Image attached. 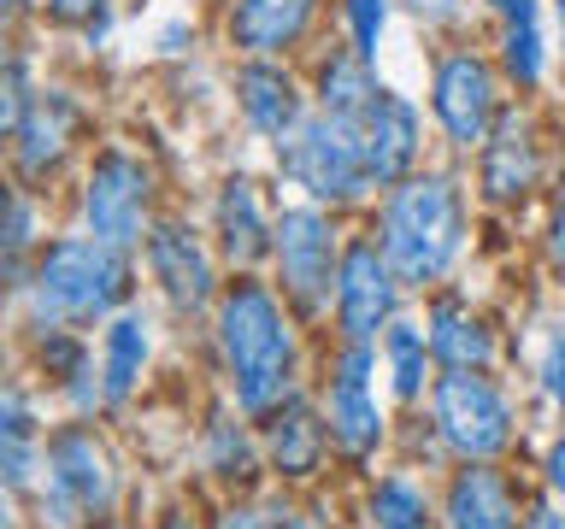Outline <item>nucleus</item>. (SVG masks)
<instances>
[{
  "label": "nucleus",
  "instance_id": "nucleus-20",
  "mask_svg": "<svg viewBox=\"0 0 565 529\" xmlns=\"http://www.w3.org/2000/svg\"><path fill=\"white\" fill-rule=\"evenodd\" d=\"M430 347L448 359V370H477V365H489V353H494L489 330L477 324L471 312H459V306H436V317H430Z\"/></svg>",
  "mask_w": 565,
  "mask_h": 529
},
{
  "label": "nucleus",
  "instance_id": "nucleus-33",
  "mask_svg": "<svg viewBox=\"0 0 565 529\" xmlns=\"http://www.w3.org/2000/svg\"><path fill=\"white\" fill-rule=\"evenodd\" d=\"M547 476H554V488L565 494V441H559L554 453H547Z\"/></svg>",
  "mask_w": 565,
  "mask_h": 529
},
{
  "label": "nucleus",
  "instance_id": "nucleus-35",
  "mask_svg": "<svg viewBox=\"0 0 565 529\" xmlns=\"http://www.w3.org/2000/svg\"><path fill=\"white\" fill-rule=\"evenodd\" d=\"M259 529H307L295 518V511H271V518H259Z\"/></svg>",
  "mask_w": 565,
  "mask_h": 529
},
{
  "label": "nucleus",
  "instance_id": "nucleus-10",
  "mask_svg": "<svg viewBox=\"0 0 565 529\" xmlns=\"http://www.w3.org/2000/svg\"><path fill=\"white\" fill-rule=\"evenodd\" d=\"M436 118L454 141H483L489 118H494V71L471 53H454V60L436 65Z\"/></svg>",
  "mask_w": 565,
  "mask_h": 529
},
{
  "label": "nucleus",
  "instance_id": "nucleus-6",
  "mask_svg": "<svg viewBox=\"0 0 565 529\" xmlns=\"http://www.w3.org/2000/svg\"><path fill=\"white\" fill-rule=\"evenodd\" d=\"M83 218H88V236L100 247L124 253L141 236V218H148V171L130 153H106L95 165V176H88Z\"/></svg>",
  "mask_w": 565,
  "mask_h": 529
},
{
  "label": "nucleus",
  "instance_id": "nucleus-13",
  "mask_svg": "<svg viewBox=\"0 0 565 529\" xmlns=\"http://www.w3.org/2000/svg\"><path fill=\"white\" fill-rule=\"evenodd\" d=\"M153 271H159V282H166V294L177 306H206L212 300V259H206V247L194 241V229H177V224L159 229L153 236Z\"/></svg>",
  "mask_w": 565,
  "mask_h": 529
},
{
  "label": "nucleus",
  "instance_id": "nucleus-22",
  "mask_svg": "<svg viewBox=\"0 0 565 529\" xmlns=\"http://www.w3.org/2000/svg\"><path fill=\"white\" fill-rule=\"evenodd\" d=\"M318 447H324V423H318L300 400H289L277 412V423H271V458H277V471L307 476L318 465Z\"/></svg>",
  "mask_w": 565,
  "mask_h": 529
},
{
  "label": "nucleus",
  "instance_id": "nucleus-14",
  "mask_svg": "<svg viewBox=\"0 0 565 529\" xmlns=\"http://www.w3.org/2000/svg\"><path fill=\"white\" fill-rule=\"evenodd\" d=\"M307 18H312V0H236L230 30H236L247 53H277L307 30Z\"/></svg>",
  "mask_w": 565,
  "mask_h": 529
},
{
  "label": "nucleus",
  "instance_id": "nucleus-40",
  "mask_svg": "<svg viewBox=\"0 0 565 529\" xmlns=\"http://www.w3.org/2000/svg\"><path fill=\"white\" fill-rule=\"evenodd\" d=\"M559 24H565V0H559Z\"/></svg>",
  "mask_w": 565,
  "mask_h": 529
},
{
  "label": "nucleus",
  "instance_id": "nucleus-34",
  "mask_svg": "<svg viewBox=\"0 0 565 529\" xmlns=\"http://www.w3.org/2000/svg\"><path fill=\"white\" fill-rule=\"evenodd\" d=\"M218 529H259V518H254V511H224Z\"/></svg>",
  "mask_w": 565,
  "mask_h": 529
},
{
  "label": "nucleus",
  "instance_id": "nucleus-32",
  "mask_svg": "<svg viewBox=\"0 0 565 529\" xmlns=\"http://www.w3.org/2000/svg\"><path fill=\"white\" fill-rule=\"evenodd\" d=\"M100 7H106V0H53V18H71V24H77V18H83V24H100Z\"/></svg>",
  "mask_w": 565,
  "mask_h": 529
},
{
  "label": "nucleus",
  "instance_id": "nucleus-5",
  "mask_svg": "<svg viewBox=\"0 0 565 529\" xmlns=\"http://www.w3.org/2000/svg\"><path fill=\"white\" fill-rule=\"evenodd\" d=\"M436 423H441V435H448V447H459L466 458H494L512 435L507 400L494 395V382L477 377V370H448V377H441Z\"/></svg>",
  "mask_w": 565,
  "mask_h": 529
},
{
  "label": "nucleus",
  "instance_id": "nucleus-17",
  "mask_svg": "<svg viewBox=\"0 0 565 529\" xmlns=\"http://www.w3.org/2000/svg\"><path fill=\"white\" fill-rule=\"evenodd\" d=\"M448 518L454 529H519V506H512V488L494 471H466L454 483Z\"/></svg>",
  "mask_w": 565,
  "mask_h": 529
},
{
  "label": "nucleus",
  "instance_id": "nucleus-1",
  "mask_svg": "<svg viewBox=\"0 0 565 529\" xmlns=\"http://www.w3.org/2000/svg\"><path fill=\"white\" fill-rule=\"evenodd\" d=\"M218 335H224L230 370H236L242 406L247 412L277 406L282 388H289V359H295V342H289V324H282L277 300L259 282H236L218 306Z\"/></svg>",
  "mask_w": 565,
  "mask_h": 529
},
{
  "label": "nucleus",
  "instance_id": "nucleus-19",
  "mask_svg": "<svg viewBox=\"0 0 565 529\" xmlns=\"http://www.w3.org/2000/svg\"><path fill=\"white\" fill-rule=\"evenodd\" d=\"M24 148H18V159H24V171H47V165H60V153H65V141H71V106L60 95H42V100H30L24 106Z\"/></svg>",
  "mask_w": 565,
  "mask_h": 529
},
{
  "label": "nucleus",
  "instance_id": "nucleus-25",
  "mask_svg": "<svg viewBox=\"0 0 565 529\" xmlns=\"http://www.w3.org/2000/svg\"><path fill=\"white\" fill-rule=\"evenodd\" d=\"M141 359H148V330L141 317H118L106 330V400H124L141 377Z\"/></svg>",
  "mask_w": 565,
  "mask_h": 529
},
{
  "label": "nucleus",
  "instance_id": "nucleus-2",
  "mask_svg": "<svg viewBox=\"0 0 565 529\" xmlns=\"http://www.w3.org/2000/svg\"><path fill=\"white\" fill-rule=\"evenodd\" d=\"M459 253V194L441 176L401 183L383 212V259L406 282H436Z\"/></svg>",
  "mask_w": 565,
  "mask_h": 529
},
{
  "label": "nucleus",
  "instance_id": "nucleus-38",
  "mask_svg": "<svg viewBox=\"0 0 565 529\" xmlns=\"http://www.w3.org/2000/svg\"><path fill=\"white\" fill-rule=\"evenodd\" d=\"M18 7H24V0H0V18H12Z\"/></svg>",
  "mask_w": 565,
  "mask_h": 529
},
{
  "label": "nucleus",
  "instance_id": "nucleus-11",
  "mask_svg": "<svg viewBox=\"0 0 565 529\" xmlns=\"http://www.w3.org/2000/svg\"><path fill=\"white\" fill-rule=\"evenodd\" d=\"M353 130H360L365 165L377 183H395V176H406V165L418 159V112L401 95H388L383 83H377V95H371L365 112L353 118Z\"/></svg>",
  "mask_w": 565,
  "mask_h": 529
},
{
  "label": "nucleus",
  "instance_id": "nucleus-4",
  "mask_svg": "<svg viewBox=\"0 0 565 529\" xmlns=\"http://www.w3.org/2000/svg\"><path fill=\"white\" fill-rule=\"evenodd\" d=\"M282 165L307 194L318 201H353L365 183H371V165H365V148H360V130L348 118H312V123H295L289 148H282Z\"/></svg>",
  "mask_w": 565,
  "mask_h": 529
},
{
  "label": "nucleus",
  "instance_id": "nucleus-23",
  "mask_svg": "<svg viewBox=\"0 0 565 529\" xmlns=\"http://www.w3.org/2000/svg\"><path fill=\"white\" fill-rule=\"evenodd\" d=\"M501 12V30H507V71L519 83H536L542 77V24H536V0H489Z\"/></svg>",
  "mask_w": 565,
  "mask_h": 529
},
{
  "label": "nucleus",
  "instance_id": "nucleus-9",
  "mask_svg": "<svg viewBox=\"0 0 565 529\" xmlns=\"http://www.w3.org/2000/svg\"><path fill=\"white\" fill-rule=\"evenodd\" d=\"M335 306H342V330L353 342H371L377 324H388V312H395V264L371 241L348 247L342 271H335Z\"/></svg>",
  "mask_w": 565,
  "mask_h": 529
},
{
  "label": "nucleus",
  "instance_id": "nucleus-16",
  "mask_svg": "<svg viewBox=\"0 0 565 529\" xmlns=\"http://www.w3.org/2000/svg\"><path fill=\"white\" fill-rule=\"evenodd\" d=\"M218 236H224V253L236 259V264H254L265 247H271V236H277V229L265 224L259 194H254L247 176L224 183V194H218Z\"/></svg>",
  "mask_w": 565,
  "mask_h": 529
},
{
  "label": "nucleus",
  "instance_id": "nucleus-37",
  "mask_svg": "<svg viewBox=\"0 0 565 529\" xmlns=\"http://www.w3.org/2000/svg\"><path fill=\"white\" fill-rule=\"evenodd\" d=\"M554 259L565 264V201H559V218H554Z\"/></svg>",
  "mask_w": 565,
  "mask_h": 529
},
{
  "label": "nucleus",
  "instance_id": "nucleus-15",
  "mask_svg": "<svg viewBox=\"0 0 565 529\" xmlns=\"http://www.w3.org/2000/svg\"><path fill=\"white\" fill-rule=\"evenodd\" d=\"M536 183V141H530V123L524 118H507L489 141V159H483V188L494 201H519Z\"/></svg>",
  "mask_w": 565,
  "mask_h": 529
},
{
  "label": "nucleus",
  "instance_id": "nucleus-39",
  "mask_svg": "<svg viewBox=\"0 0 565 529\" xmlns=\"http://www.w3.org/2000/svg\"><path fill=\"white\" fill-rule=\"evenodd\" d=\"M166 529H189V518H166Z\"/></svg>",
  "mask_w": 565,
  "mask_h": 529
},
{
  "label": "nucleus",
  "instance_id": "nucleus-28",
  "mask_svg": "<svg viewBox=\"0 0 565 529\" xmlns=\"http://www.w3.org/2000/svg\"><path fill=\"white\" fill-rule=\"evenodd\" d=\"M348 18H353V53H377V35H383V18H388V0H348Z\"/></svg>",
  "mask_w": 565,
  "mask_h": 529
},
{
  "label": "nucleus",
  "instance_id": "nucleus-31",
  "mask_svg": "<svg viewBox=\"0 0 565 529\" xmlns=\"http://www.w3.org/2000/svg\"><path fill=\"white\" fill-rule=\"evenodd\" d=\"M542 388L554 395V406H565V335L542 347Z\"/></svg>",
  "mask_w": 565,
  "mask_h": 529
},
{
  "label": "nucleus",
  "instance_id": "nucleus-26",
  "mask_svg": "<svg viewBox=\"0 0 565 529\" xmlns=\"http://www.w3.org/2000/svg\"><path fill=\"white\" fill-rule=\"evenodd\" d=\"M424 353H430V335L418 324H388V365H395V388L406 400L424 388Z\"/></svg>",
  "mask_w": 565,
  "mask_h": 529
},
{
  "label": "nucleus",
  "instance_id": "nucleus-3",
  "mask_svg": "<svg viewBox=\"0 0 565 529\" xmlns=\"http://www.w3.org/2000/svg\"><path fill=\"white\" fill-rule=\"evenodd\" d=\"M124 264L100 241H60L35 271V312L42 317H95L118 306Z\"/></svg>",
  "mask_w": 565,
  "mask_h": 529
},
{
  "label": "nucleus",
  "instance_id": "nucleus-18",
  "mask_svg": "<svg viewBox=\"0 0 565 529\" xmlns=\"http://www.w3.org/2000/svg\"><path fill=\"white\" fill-rule=\"evenodd\" d=\"M242 112L254 118L265 136H295L300 100H295V88H289V77H282V71L247 65V71H242Z\"/></svg>",
  "mask_w": 565,
  "mask_h": 529
},
{
  "label": "nucleus",
  "instance_id": "nucleus-27",
  "mask_svg": "<svg viewBox=\"0 0 565 529\" xmlns=\"http://www.w3.org/2000/svg\"><path fill=\"white\" fill-rule=\"evenodd\" d=\"M371 518H377V529H430L424 494L406 488V483H383L377 500H371Z\"/></svg>",
  "mask_w": 565,
  "mask_h": 529
},
{
  "label": "nucleus",
  "instance_id": "nucleus-36",
  "mask_svg": "<svg viewBox=\"0 0 565 529\" xmlns=\"http://www.w3.org/2000/svg\"><path fill=\"white\" fill-rule=\"evenodd\" d=\"M524 529H565V518H559V511H530Z\"/></svg>",
  "mask_w": 565,
  "mask_h": 529
},
{
  "label": "nucleus",
  "instance_id": "nucleus-24",
  "mask_svg": "<svg viewBox=\"0 0 565 529\" xmlns=\"http://www.w3.org/2000/svg\"><path fill=\"white\" fill-rule=\"evenodd\" d=\"M371 95H377V77L365 71V53H342V60L324 65V112L330 118H360Z\"/></svg>",
  "mask_w": 565,
  "mask_h": 529
},
{
  "label": "nucleus",
  "instance_id": "nucleus-8",
  "mask_svg": "<svg viewBox=\"0 0 565 529\" xmlns=\"http://www.w3.org/2000/svg\"><path fill=\"white\" fill-rule=\"evenodd\" d=\"M277 259H282V282H289V294L300 306H324L330 294V271H335V236L330 224L318 218L312 206H295L282 212L277 224Z\"/></svg>",
  "mask_w": 565,
  "mask_h": 529
},
{
  "label": "nucleus",
  "instance_id": "nucleus-7",
  "mask_svg": "<svg viewBox=\"0 0 565 529\" xmlns=\"http://www.w3.org/2000/svg\"><path fill=\"white\" fill-rule=\"evenodd\" d=\"M47 488H53V511H60V523L100 518V511L113 506V465H106V453L95 447V435H83V430L53 435V447H47Z\"/></svg>",
  "mask_w": 565,
  "mask_h": 529
},
{
  "label": "nucleus",
  "instance_id": "nucleus-21",
  "mask_svg": "<svg viewBox=\"0 0 565 529\" xmlns=\"http://www.w3.org/2000/svg\"><path fill=\"white\" fill-rule=\"evenodd\" d=\"M30 471H35V418L12 388H0V483L24 488Z\"/></svg>",
  "mask_w": 565,
  "mask_h": 529
},
{
  "label": "nucleus",
  "instance_id": "nucleus-12",
  "mask_svg": "<svg viewBox=\"0 0 565 529\" xmlns=\"http://www.w3.org/2000/svg\"><path fill=\"white\" fill-rule=\"evenodd\" d=\"M330 435L342 441L348 453H371L383 435V418H377V400H371V353L365 342L348 347V359L335 365V382H330Z\"/></svg>",
  "mask_w": 565,
  "mask_h": 529
},
{
  "label": "nucleus",
  "instance_id": "nucleus-30",
  "mask_svg": "<svg viewBox=\"0 0 565 529\" xmlns=\"http://www.w3.org/2000/svg\"><path fill=\"white\" fill-rule=\"evenodd\" d=\"M30 241V206L18 194H0V259Z\"/></svg>",
  "mask_w": 565,
  "mask_h": 529
},
{
  "label": "nucleus",
  "instance_id": "nucleus-29",
  "mask_svg": "<svg viewBox=\"0 0 565 529\" xmlns=\"http://www.w3.org/2000/svg\"><path fill=\"white\" fill-rule=\"evenodd\" d=\"M24 71H18L12 60H0V130H18L24 123Z\"/></svg>",
  "mask_w": 565,
  "mask_h": 529
}]
</instances>
